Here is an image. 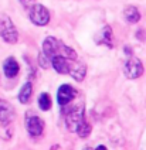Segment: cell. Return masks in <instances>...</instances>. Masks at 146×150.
<instances>
[{
  "label": "cell",
  "mask_w": 146,
  "mask_h": 150,
  "mask_svg": "<svg viewBox=\"0 0 146 150\" xmlns=\"http://www.w3.org/2000/svg\"><path fill=\"white\" fill-rule=\"evenodd\" d=\"M43 52L50 59H52L54 57H65V58L72 59V61L77 59V52L74 51V48L65 45L64 42L57 40L55 37H47L44 40Z\"/></svg>",
  "instance_id": "6da1fadb"
},
{
  "label": "cell",
  "mask_w": 146,
  "mask_h": 150,
  "mask_svg": "<svg viewBox=\"0 0 146 150\" xmlns=\"http://www.w3.org/2000/svg\"><path fill=\"white\" fill-rule=\"evenodd\" d=\"M0 37L9 44H16L18 41V31L13 24L11 18L4 13H0Z\"/></svg>",
  "instance_id": "7a4b0ae2"
},
{
  "label": "cell",
  "mask_w": 146,
  "mask_h": 150,
  "mask_svg": "<svg viewBox=\"0 0 146 150\" xmlns=\"http://www.w3.org/2000/svg\"><path fill=\"white\" fill-rule=\"evenodd\" d=\"M84 120V105H77L65 115V126L69 132H77L78 126Z\"/></svg>",
  "instance_id": "3957f363"
},
{
  "label": "cell",
  "mask_w": 146,
  "mask_h": 150,
  "mask_svg": "<svg viewBox=\"0 0 146 150\" xmlns=\"http://www.w3.org/2000/svg\"><path fill=\"white\" fill-rule=\"evenodd\" d=\"M30 20L35 25H45L50 21V13L45 6L43 4H35L30 10Z\"/></svg>",
  "instance_id": "277c9868"
},
{
  "label": "cell",
  "mask_w": 146,
  "mask_h": 150,
  "mask_svg": "<svg viewBox=\"0 0 146 150\" xmlns=\"http://www.w3.org/2000/svg\"><path fill=\"white\" fill-rule=\"evenodd\" d=\"M123 72H125V76L129 78V79H136L140 75L143 74V65L140 62V59L135 58H129L126 62H125V67H123Z\"/></svg>",
  "instance_id": "5b68a950"
},
{
  "label": "cell",
  "mask_w": 146,
  "mask_h": 150,
  "mask_svg": "<svg viewBox=\"0 0 146 150\" xmlns=\"http://www.w3.org/2000/svg\"><path fill=\"white\" fill-rule=\"evenodd\" d=\"M75 96H77V91L71 85H67V83L61 85L58 88V91H57V100H58V103L61 106L68 105Z\"/></svg>",
  "instance_id": "8992f818"
},
{
  "label": "cell",
  "mask_w": 146,
  "mask_h": 150,
  "mask_svg": "<svg viewBox=\"0 0 146 150\" xmlns=\"http://www.w3.org/2000/svg\"><path fill=\"white\" fill-rule=\"evenodd\" d=\"M26 127H27V132L31 134V136H40L44 130V120L41 117L35 116V115L27 116Z\"/></svg>",
  "instance_id": "52a82bcc"
},
{
  "label": "cell",
  "mask_w": 146,
  "mask_h": 150,
  "mask_svg": "<svg viewBox=\"0 0 146 150\" xmlns=\"http://www.w3.org/2000/svg\"><path fill=\"white\" fill-rule=\"evenodd\" d=\"M51 65L58 74H69L72 67V59H68L65 57H54L51 59Z\"/></svg>",
  "instance_id": "ba28073f"
},
{
  "label": "cell",
  "mask_w": 146,
  "mask_h": 150,
  "mask_svg": "<svg viewBox=\"0 0 146 150\" xmlns=\"http://www.w3.org/2000/svg\"><path fill=\"white\" fill-rule=\"evenodd\" d=\"M18 71H20V65L16 61V58H13V57L6 58V61L3 62V72H4V75L7 78H14L18 74Z\"/></svg>",
  "instance_id": "9c48e42d"
},
{
  "label": "cell",
  "mask_w": 146,
  "mask_h": 150,
  "mask_svg": "<svg viewBox=\"0 0 146 150\" xmlns=\"http://www.w3.org/2000/svg\"><path fill=\"white\" fill-rule=\"evenodd\" d=\"M14 117V109L7 100L0 99V122H10Z\"/></svg>",
  "instance_id": "30bf717a"
},
{
  "label": "cell",
  "mask_w": 146,
  "mask_h": 150,
  "mask_svg": "<svg viewBox=\"0 0 146 150\" xmlns=\"http://www.w3.org/2000/svg\"><path fill=\"white\" fill-rule=\"evenodd\" d=\"M69 75H71L75 81L81 82V81L85 78V75H86L85 64H82V62H77V61H72V67H71V71H69Z\"/></svg>",
  "instance_id": "8fae6325"
},
{
  "label": "cell",
  "mask_w": 146,
  "mask_h": 150,
  "mask_svg": "<svg viewBox=\"0 0 146 150\" xmlns=\"http://www.w3.org/2000/svg\"><path fill=\"white\" fill-rule=\"evenodd\" d=\"M123 17H125V20L128 23L133 24V23H137L140 20V13H139V10L135 6H128L123 10Z\"/></svg>",
  "instance_id": "7c38bea8"
},
{
  "label": "cell",
  "mask_w": 146,
  "mask_h": 150,
  "mask_svg": "<svg viewBox=\"0 0 146 150\" xmlns=\"http://www.w3.org/2000/svg\"><path fill=\"white\" fill-rule=\"evenodd\" d=\"M31 93H33V85H31V82H26L18 92V100L21 103H27L31 98Z\"/></svg>",
  "instance_id": "4fadbf2b"
},
{
  "label": "cell",
  "mask_w": 146,
  "mask_h": 150,
  "mask_svg": "<svg viewBox=\"0 0 146 150\" xmlns=\"http://www.w3.org/2000/svg\"><path fill=\"white\" fill-rule=\"evenodd\" d=\"M99 41L105 44V45H108L109 48L113 47V35H112V30L109 25H105L101 30V40Z\"/></svg>",
  "instance_id": "5bb4252c"
},
{
  "label": "cell",
  "mask_w": 146,
  "mask_h": 150,
  "mask_svg": "<svg viewBox=\"0 0 146 150\" xmlns=\"http://www.w3.org/2000/svg\"><path fill=\"white\" fill-rule=\"evenodd\" d=\"M38 106H40L41 110H48V109L51 108V98H50L48 93L43 92L40 95V98H38Z\"/></svg>",
  "instance_id": "9a60e30c"
},
{
  "label": "cell",
  "mask_w": 146,
  "mask_h": 150,
  "mask_svg": "<svg viewBox=\"0 0 146 150\" xmlns=\"http://www.w3.org/2000/svg\"><path fill=\"white\" fill-rule=\"evenodd\" d=\"M77 133L79 137H88V136H89V133H91V125L86 122L85 119L81 122V125L78 126Z\"/></svg>",
  "instance_id": "2e32d148"
},
{
  "label": "cell",
  "mask_w": 146,
  "mask_h": 150,
  "mask_svg": "<svg viewBox=\"0 0 146 150\" xmlns=\"http://www.w3.org/2000/svg\"><path fill=\"white\" fill-rule=\"evenodd\" d=\"M38 62H40V65H41L43 68H48L50 65H51V59L48 58L44 52L40 54V57H38Z\"/></svg>",
  "instance_id": "e0dca14e"
},
{
  "label": "cell",
  "mask_w": 146,
  "mask_h": 150,
  "mask_svg": "<svg viewBox=\"0 0 146 150\" xmlns=\"http://www.w3.org/2000/svg\"><path fill=\"white\" fill-rule=\"evenodd\" d=\"M18 1H20V3H21L26 8H30V10L33 8V6L37 4V3H35V0H18Z\"/></svg>",
  "instance_id": "ac0fdd59"
},
{
  "label": "cell",
  "mask_w": 146,
  "mask_h": 150,
  "mask_svg": "<svg viewBox=\"0 0 146 150\" xmlns=\"http://www.w3.org/2000/svg\"><path fill=\"white\" fill-rule=\"evenodd\" d=\"M95 150H108V149H106L105 146H102V144H101V146H98V147H96Z\"/></svg>",
  "instance_id": "d6986e66"
},
{
  "label": "cell",
  "mask_w": 146,
  "mask_h": 150,
  "mask_svg": "<svg viewBox=\"0 0 146 150\" xmlns=\"http://www.w3.org/2000/svg\"><path fill=\"white\" fill-rule=\"evenodd\" d=\"M58 149H60V146H57V144H55V146H52L51 150H58Z\"/></svg>",
  "instance_id": "ffe728a7"
},
{
  "label": "cell",
  "mask_w": 146,
  "mask_h": 150,
  "mask_svg": "<svg viewBox=\"0 0 146 150\" xmlns=\"http://www.w3.org/2000/svg\"><path fill=\"white\" fill-rule=\"evenodd\" d=\"M84 150H92V149H91V147H85V149H84Z\"/></svg>",
  "instance_id": "44dd1931"
}]
</instances>
